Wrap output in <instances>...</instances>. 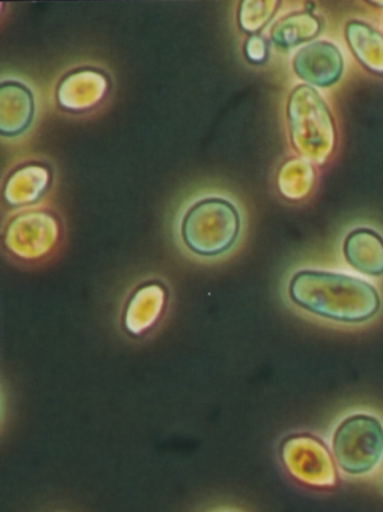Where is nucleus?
Returning <instances> with one entry per match:
<instances>
[{
	"instance_id": "6",
	"label": "nucleus",
	"mask_w": 383,
	"mask_h": 512,
	"mask_svg": "<svg viewBox=\"0 0 383 512\" xmlns=\"http://www.w3.org/2000/svg\"><path fill=\"white\" fill-rule=\"evenodd\" d=\"M169 289L159 279L144 281L127 298L122 317L124 331L143 337L158 326L169 305Z\"/></svg>"
},
{
	"instance_id": "9",
	"label": "nucleus",
	"mask_w": 383,
	"mask_h": 512,
	"mask_svg": "<svg viewBox=\"0 0 383 512\" xmlns=\"http://www.w3.org/2000/svg\"><path fill=\"white\" fill-rule=\"evenodd\" d=\"M35 97L31 88L16 79H3L0 87V133L7 139L23 135L35 117Z\"/></svg>"
},
{
	"instance_id": "14",
	"label": "nucleus",
	"mask_w": 383,
	"mask_h": 512,
	"mask_svg": "<svg viewBox=\"0 0 383 512\" xmlns=\"http://www.w3.org/2000/svg\"><path fill=\"white\" fill-rule=\"evenodd\" d=\"M278 2H243L240 5L239 24L245 33L255 35L276 15Z\"/></svg>"
},
{
	"instance_id": "3",
	"label": "nucleus",
	"mask_w": 383,
	"mask_h": 512,
	"mask_svg": "<svg viewBox=\"0 0 383 512\" xmlns=\"http://www.w3.org/2000/svg\"><path fill=\"white\" fill-rule=\"evenodd\" d=\"M288 122L296 150L309 160L323 163L335 143V124L330 109L317 91L302 85L288 102Z\"/></svg>"
},
{
	"instance_id": "4",
	"label": "nucleus",
	"mask_w": 383,
	"mask_h": 512,
	"mask_svg": "<svg viewBox=\"0 0 383 512\" xmlns=\"http://www.w3.org/2000/svg\"><path fill=\"white\" fill-rule=\"evenodd\" d=\"M333 453L337 464L346 473L370 472L383 457V426L369 415L345 419L334 434Z\"/></svg>"
},
{
	"instance_id": "15",
	"label": "nucleus",
	"mask_w": 383,
	"mask_h": 512,
	"mask_svg": "<svg viewBox=\"0 0 383 512\" xmlns=\"http://www.w3.org/2000/svg\"><path fill=\"white\" fill-rule=\"evenodd\" d=\"M244 53L246 59L251 63L261 64L266 62L269 53L268 43L258 34L251 35L245 43Z\"/></svg>"
},
{
	"instance_id": "16",
	"label": "nucleus",
	"mask_w": 383,
	"mask_h": 512,
	"mask_svg": "<svg viewBox=\"0 0 383 512\" xmlns=\"http://www.w3.org/2000/svg\"><path fill=\"white\" fill-rule=\"evenodd\" d=\"M381 487H382V489H383V470H382V472H381Z\"/></svg>"
},
{
	"instance_id": "5",
	"label": "nucleus",
	"mask_w": 383,
	"mask_h": 512,
	"mask_svg": "<svg viewBox=\"0 0 383 512\" xmlns=\"http://www.w3.org/2000/svg\"><path fill=\"white\" fill-rule=\"evenodd\" d=\"M61 224L49 210H27L14 216L5 227L4 245L18 261L36 262L56 249Z\"/></svg>"
},
{
	"instance_id": "2",
	"label": "nucleus",
	"mask_w": 383,
	"mask_h": 512,
	"mask_svg": "<svg viewBox=\"0 0 383 512\" xmlns=\"http://www.w3.org/2000/svg\"><path fill=\"white\" fill-rule=\"evenodd\" d=\"M182 245L199 259L212 260L229 252L241 233V215L229 199L208 195L191 203L179 222Z\"/></svg>"
},
{
	"instance_id": "1",
	"label": "nucleus",
	"mask_w": 383,
	"mask_h": 512,
	"mask_svg": "<svg viewBox=\"0 0 383 512\" xmlns=\"http://www.w3.org/2000/svg\"><path fill=\"white\" fill-rule=\"evenodd\" d=\"M289 296L309 313L348 324L367 322L381 306L378 291L367 281L326 271L297 272Z\"/></svg>"
},
{
	"instance_id": "8",
	"label": "nucleus",
	"mask_w": 383,
	"mask_h": 512,
	"mask_svg": "<svg viewBox=\"0 0 383 512\" xmlns=\"http://www.w3.org/2000/svg\"><path fill=\"white\" fill-rule=\"evenodd\" d=\"M53 182V170L47 162L29 161L9 173L3 190L9 208L30 207L40 201Z\"/></svg>"
},
{
	"instance_id": "10",
	"label": "nucleus",
	"mask_w": 383,
	"mask_h": 512,
	"mask_svg": "<svg viewBox=\"0 0 383 512\" xmlns=\"http://www.w3.org/2000/svg\"><path fill=\"white\" fill-rule=\"evenodd\" d=\"M294 69L299 78L318 87H328L339 81L344 61L334 44L318 41L299 50L294 59Z\"/></svg>"
},
{
	"instance_id": "12",
	"label": "nucleus",
	"mask_w": 383,
	"mask_h": 512,
	"mask_svg": "<svg viewBox=\"0 0 383 512\" xmlns=\"http://www.w3.org/2000/svg\"><path fill=\"white\" fill-rule=\"evenodd\" d=\"M346 40L354 56L370 71L383 75V36L370 25L352 21L346 25Z\"/></svg>"
},
{
	"instance_id": "7",
	"label": "nucleus",
	"mask_w": 383,
	"mask_h": 512,
	"mask_svg": "<svg viewBox=\"0 0 383 512\" xmlns=\"http://www.w3.org/2000/svg\"><path fill=\"white\" fill-rule=\"evenodd\" d=\"M111 90V79L103 70L82 67L63 77L56 89L59 107L68 113L80 114L102 104Z\"/></svg>"
},
{
	"instance_id": "13",
	"label": "nucleus",
	"mask_w": 383,
	"mask_h": 512,
	"mask_svg": "<svg viewBox=\"0 0 383 512\" xmlns=\"http://www.w3.org/2000/svg\"><path fill=\"white\" fill-rule=\"evenodd\" d=\"M322 30L319 18L310 12H296L281 18L271 30V40L282 49L310 41Z\"/></svg>"
},
{
	"instance_id": "11",
	"label": "nucleus",
	"mask_w": 383,
	"mask_h": 512,
	"mask_svg": "<svg viewBox=\"0 0 383 512\" xmlns=\"http://www.w3.org/2000/svg\"><path fill=\"white\" fill-rule=\"evenodd\" d=\"M346 260L354 269L369 276L383 274V239L369 228H358L346 237L344 243Z\"/></svg>"
}]
</instances>
